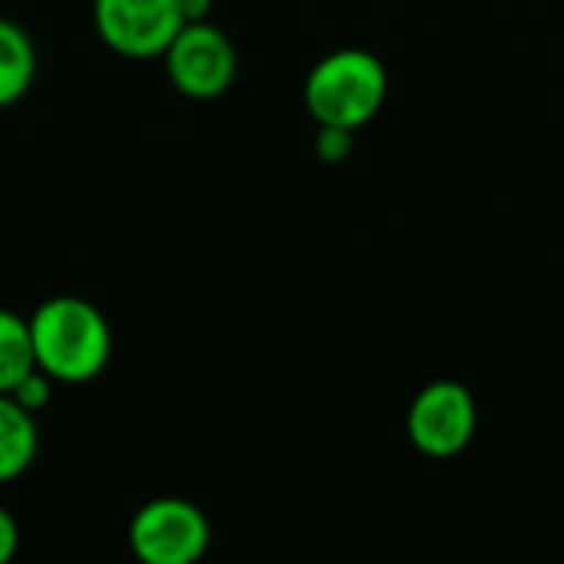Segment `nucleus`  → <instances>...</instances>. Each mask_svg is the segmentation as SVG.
<instances>
[{
    "label": "nucleus",
    "instance_id": "nucleus-1",
    "mask_svg": "<svg viewBox=\"0 0 564 564\" xmlns=\"http://www.w3.org/2000/svg\"><path fill=\"white\" fill-rule=\"evenodd\" d=\"M36 370L53 383H89L112 357V327L106 314L76 294L46 297L30 317Z\"/></svg>",
    "mask_w": 564,
    "mask_h": 564
},
{
    "label": "nucleus",
    "instance_id": "nucleus-2",
    "mask_svg": "<svg viewBox=\"0 0 564 564\" xmlns=\"http://www.w3.org/2000/svg\"><path fill=\"white\" fill-rule=\"evenodd\" d=\"M390 73L364 46H344L321 56L304 79V106L317 126L360 132L387 106Z\"/></svg>",
    "mask_w": 564,
    "mask_h": 564
},
{
    "label": "nucleus",
    "instance_id": "nucleus-3",
    "mask_svg": "<svg viewBox=\"0 0 564 564\" xmlns=\"http://www.w3.org/2000/svg\"><path fill=\"white\" fill-rule=\"evenodd\" d=\"M129 549L139 564H198L212 549V522L195 502L159 496L132 516Z\"/></svg>",
    "mask_w": 564,
    "mask_h": 564
},
{
    "label": "nucleus",
    "instance_id": "nucleus-4",
    "mask_svg": "<svg viewBox=\"0 0 564 564\" xmlns=\"http://www.w3.org/2000/svg\"><path fill=\"white\" fill-rule=\"evenodd\" d=\"M479 430V406L466 383L433 380L406 410V436L426 459H453L469 449Z\"/></svg>",
    "mask_w": 564,
    "mask_h": 564
},
{
    "label": "nucleus",
    "instance_id": "nucleus-5",
    "mask_svg": "<svg viewBox=\"0 0 564 564\" xmlns=\"http://www.w3.org/2000/svg\"><path fill=\"white\" fill-rule=\"evenodd\" d=\"M162 59L169 83L188 99H218L238 79V50L212 20L185 23Z\"/></svg>",
    "mask_w": 564,
    "mask_h": 564
},
{
    "label": "nucleus",
    "instance_id": "nucleus-6",
    "mask_svg": "<svg viewBox=\"0 0 564 564\" xmlns=\"http://www.w3.org/2000/svg\"><path fill=\"white\" fill-rule=\"evenodd\" d=\"M93 26L122 59H162L185 20L178 0H93Z\"/></svg>",
    "mask_w": 564,
    "mask_h": 564
},
{
    "label": "nucleus",
    "instance_id": "nucleus-7",
    "mask_svg": "<svg viewBox=\"0 0 564 564\" xmlns=\"http://www.w3.org/2000/svg\"><path fill=\"white\" fill-rule=\"evenodd\" d=\"M40 449L36 416L26 413L13 397L0 393V482L20 479Z\"/></svg>",
    "mask_w": 564,
    "mask_h": 564
},
{
    "label": "nucleus",
    "instance_id": "nucleus-8",
    "mask_svg": "<svg viewBox=\"0 0 564 564\" xmlns=\"http://www.w3.org/2000/svg\"><path fill=\"white\" fill-rule=\"evenodd\" d=\"M36 79V46L30 33L0 17V109L17 106Z\"/></svg>",
    "mask_w": 564,
    "mask_h": 564
},
{
    "label": "nucleus",
    "instance_id": "nucleus-9",
    "mask_svg": "<svg viewBox=\"0 0 564 564\" xmlns=\"http://www.w3.org/2000/svg\"><path fill=\"white\" fill-rule=\"evenodd\" d=\"M36 370L30 321L0 307V393H13Z\"/></svg>",
    "mask_w": 564,
    "mask_h": 564
},
{
    "label": "nucleus",
    "instance_id": "nucleus-10",
    "mask_svg": "<svg viewBox=\"0 0 564 564\" xmlns=\"http://www.w3.org/2000/svg\"><path fill=\"white\" fill-rule=\"evenodd\" d=\"M354 145H357V132L337 129V126H317L314 155H317L324 165H344V162L354 155Z\"/></svg>",
    "mask_w": 564,
    "mask_h": 564
},
{
    "label": "nucleus",
    "instance_id": "nucleus-11",
    "mask_svg": "<svg viewBox=\"0 0 564 564\" xmlns=\"http://www.w3.org/2000/svg\"><path fill=\"white\" fill-rule=\"evenodd\" d=\"M26 413H40V410H46L50 406V400H53V380L43 373V370H33L13 393H10Z\"/></svg>",
    "mask_w": 564,
    "mask_h": 564
},
{
    "label": "nucleus",
    "instance_id": "nucleus-12",
    "mask_svg": "<svg viewBox=\"0 0 564 564\" xmlns=\"http://www.w3.org/2000/svg\"><path fill=\"white\" fill-rule=\"evenodd\" d=\"M20 549V525L10 516V509L0 506V564H10Z\"/></svg>",
    "mask_w": 564,
    "mask_h": 564
},
{
    "label": "nucleus",
    "instance_id": "nucleus-13",
    "mask_svg": "<svg viewBox=\"0 0 564 564\" xmlns=\"http://www.w3.org/2000/svg\"><path fill=\"white\" fill-rule=\"evenodd\" d=\"M178 10L185 23H202L212 13V0H178Z\"/></svg>",
    "mask_w": 564,
    "mask_h": 564
}]
</instances>
